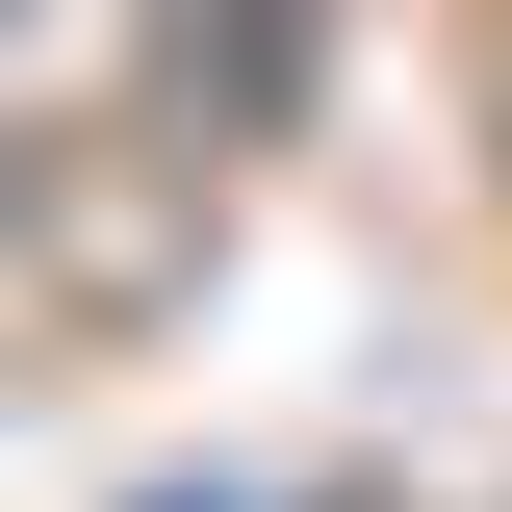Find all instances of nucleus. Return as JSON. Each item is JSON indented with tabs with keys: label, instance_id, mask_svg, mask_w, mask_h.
Returning a JSON list of instances; mask_svg holds the SVG:
<instances>
[{
	"label": "nucleus",
	"instance_id": "1",
	"mask_svg": "<svg viewBox=\"0 0 512 512\" xmlns=\"http://www.w3.org/2000/svg\"><path fill=\"white\" fill-rule=\"evenodd\" d=\"M487 128H512V103H487Z\"/></svg>",
	"mask_w": 512,
	"mask_h": 512
}]
</instances>
